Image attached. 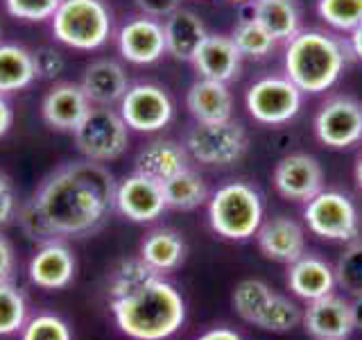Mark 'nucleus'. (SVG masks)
I'll return each instance as SVG.
<instances>
[{
    "label": "nucleus",
    "instance_id": "1",
    "mask_svg": "<svg viewBox=\"0 0 362 340\" xmlns=\"http://www.w3.org/2000/svg\"><path fill=\"white\" fill-rule=\"evenodd\" d=\"M116 181L98 162H73L43 179L32 200L57 236H88L98 232L113 209Z\"/></svg>",
    "mask_w": 362,
    "mask_h": 340
},
{
    "label": "nucleus",
    "instance_id": "2",
    "mask_svg": "<svg viewBox=\"0 0 362 340\" xmlns=\"http://www.w3.org/2000/svg\"><path fill=\"white\" fill-rule=\"evenodd\" d=\"M111 313L120 332L132 340H168L186 320L181 293L156 277L143 288L111 300Z\"/></svg>",
    "mask_w": 362,
    "mask_h": 340
},
{
    "label": "nucleus",
    "instance_id": "3",
    "mask_svg": "<svg viewBox=\"0 0 362 340\" xmlns=\"http://www.w3.org/2000/svg\"><path fill=\"white\" fill-rule=\"evenodd\" d=\"M286 77L301 94H324L346 66V45L322 30H299L286 45Z\"/></svg>",
    "mask_w": 362,
    "mask_h": 340
},
{
    "label": "nucleus",
    "instance_id": "4",
    "mask_svg": "<svg viewBox=\"0 0 362 340\" xmlns=\"http://www.w3.org/2000/svg\"><path fill=\"white\" fill-rule=\"evenodd\" d=\"M211 230L226 241H247L263 225V200L254 186L229 181L209 200Z\"/></svg>",
    "mask_w": 362,
    "mask_h": 340
},
{
    "label": "nucleus",
    "instance_id": "5",
    "mask_svg": "<svg viewBox=\"0 0 362 340\" xmlns=\"http://www.w3.org/2000/svg\"><path fill=\"white\" fill-rule=\"evenodd\" d=\"M50 21L54 39L73 50L102 48L113 30V16L105 0H62Z\"/></svg>",
    "mask_w": 362,
    "mask_h": 340
},
{
    "label": "nucleus",
    "instance_id": "6",
    "mask_svg": "<svg viewBox=\"0 0 362 340\" xmlns=\"http://www.w3.org/2000/svg\"><path fill=\"white\" fill-rule=\"evenodd\" d=\"M247 132L238 120L195 123L186 132L184 147L188 157L204 166H231L247 152Z\"/></svg>",
    "mask_w": 362,
    "mask_h": 340
},
{
    "label": "nucleus",
    "instance_id": "7",
    "mask_svg": "<svg viewBox=\"0 0 362 340\" xmlns=\"http://www.w3.org/2000/svg\"><path fill=\"white\" fill-rule=\"evenodd\" d=\"M77 150L82 152L88 162H113L118 159L129 143V128L122 120L118 111L109 107H95L86 113V118L79 123L73 132Z\"/></svg>",
    "mask_w": 362,
    "mask_h": 340
},
{
    "label": "nucleus",
    "instance_id": "8",
    "mask_svg": "<svg viewBox=\"0 0 362 340\" xmlns=\"http://www.w3.org/2000/svg\"><path fill=\"white\" fill-rule=\"evenodd\" d=\"M303 218L308 230L324 241H356L360 232V213L346 193L320 191L305 202Z\"/></svg>",
    "mask_w": 362,
    "mask_h": 340
},
{
    "label": "nucleus",
    "instance_id": "9",
    "mask_svg": "<svg viewBox=\"0 0 362 340\" xmlns=\"http://www.w3.org/2000/svg\"><path fill=\"white\" fill-rule=\"evenodd\" d=\"M245 105L260 125H283L292 120L303 105V94L286 75L260 77L247 89Z\"/></svg>",
    "mask_w": 362,
    "mask_h": 340
},
{
    "label": "nucleus",
    "instance_id": "10",
    "mask_svg": "<svg viewBox=\"0 0 362 340\" xmlns=\"http://www.w3.org/2000/svg\"><path fill=\"white\" fill-rule=\"evenodd\" d=\"M118 107L127 128L136 132H158L168 128L175 116V105L168 91L150 82L129 86Z\"/></svg>",
    "mask_w": 362,
    "mask_h": 340
},
{
    "label": "nucleus",
    "instance_id": "11",
    "mask_svg": "<svg viewBox=\"0 0 362 340\" xmlns=\"http://www.w3.org/2000/svg\"><path fill=\"white\" fill-rule=\"evenodd\" d=\"M315 136L326 147L344 150L362 141V105L356 98L335 96L315 116Z\"/></svg>",
    "mask_w": 362,
    "mask_h": 340
},
{
    "label": "nucleus",
    "instance_id": "12",
    "mask_svg": "<svg viewBox=\"0 0 362 340\" xmlns=\"http://www.w3.org/2000/svg\"><path fill=\"white\" fill-rule=\"evenodd\" d=\"M113 209L132 222H152L161 218V213L168 209L163 184L141 173L124 177L116 186Z\"/></svg>",
    "mask_w": 362,
    "mask_h": 340
},
{
    "label": "nucleus",
    "instance_id": "13",
    "mask_svg": "<svg viewBox=\"0 0 362 340\" xmlns=\"http://www.w3.org/2000/svg\"><path fill=\"white\" fill-rule=\"evenodd\" d=\"M274 186L286 200L308 202L324 188V170L313 154H288L274 168Z\"/></svg>",
    "mask_w": 362,
    "mask_h": 340
},
{
    "label": "nucleus",
    "instance_id": "14",
    "mask_svg": "<svg viewBox=\"0 0 362 340\" xmlns=\"http://www.w3.org/2000/svg\"><path fill=\"white\" fill-rule=\"evenodd\" d=\"M118 52L132 64L147 66L158 62L165 55L163 23L152 16H134L118 30Z\"/></svg>",
    "mask_w": 362,
    "mask_h": 340
},
{
    "label": "nucleus",
    "instance_id": "15",
    "mask_svg": "<svg viewBox=\"0 0 362 340\" xmlns=\"http://www.w3.org/2000/svg\"><path fill=\"white\" fill-rule=\"evenodd\" d=\"M303 327L315 340H346L356 329L351 304L333 293L313 300L303 313Z\"/></svg>",
    "mask_w": 362,
    "mask_h": 340
},
{
    "label": "nucleus",
    "instance_id": "16",
    "mask_svg": "<svg viewBox=\"0 0 362 340\" xmlns=\"http://www.w3.org/2000/svg\"><path fill=\"white\" fill-rule=\"evenodd\" d=\"M75 270L77 264L71 247L57 238V241L43 243L39 252L32 256L28 275L34 286L43 290H62L73 281Z\"/></svg>",
    "mask_w": 362,
    "mask_h": 340
},
{
    "label": "nucleus",
    "instance_id": "17",
    "mask_svg": "<svg viewBox=\"0 0 362 340\" xmlns=\"http://www.w3.org/2000/svg\"><path fill=\"white\" fill-rule=\"evenodd\" d=\"M90 111V100L79 84H54L41 102V116L59 132H75Z\"/></svg>",
    "mask_w": 362,
    "mask_h": 340
},
{
    "label": "nucleus",
    "instance_id": "18",
    "mask_svg": "<svg viewBox=\"0 0 362 340\" xmlns=\"http://www.w3.org/2000/svg\"><path fill=\"white\" fill-rule=\"evenodd\" d=\"M256 241L260 252L272 261H279V264L290 266L305 254V236L301 225L292 218H286V215H276V218L260 225Z\"/></svg>",
    "mask_w": 362,
    "mask_h": 340
},
{
    "label": "nucleus",
    "instance_id": "19",
    "mask_svg": "<svg viewBox=\"0 0 362 340\" xmlns=\"http://www.w3.org/2000/svg\"><path fill=\"white\" fill-rule=\"evenodd\" d=\"M243 55L238 52L235 43L226 34H211L204 39L199 50L192 57V66L199 73V77L215 79V82L229 84L240 71Z\"/></svg>",
    "mask_w": 362,
    "mask_h": 340
},
{
    "label": "nucleus",
    "instance_id": "20",
    "mask_svg": "<svg viewBox=\"0 0 362 340\" xmlns=\"http://www.w3.org/2000/svg\"><path fill=\"white\" fill-rule=\"evenodd\" d=\"M79 86H82L86 98L90 100V105L111 107V105H116V102H120L122 96L127 94L129 79L118 62L98 60L90 66H86Z\"/></svg>",
    "mask_w": 362,
    "mask_h": 340
},
{
    "label": "nucleus",
    "instance_id": "21",
    "mask_svg": "<svg viewBox=\"0 0 362 340\" xmlns=\"http://www.w3.org/2000/svg\"><path fill=\"white\" fill-rule=\"evenodd\" d=\"M163 34H165L168 55H173L179 62H192V57L199 50V45L209 37V30L195 11L179 7L165 18Z\"/></svg>",
    "mask_w": 362,
    "mask_h": 340
},
{
    "label": "nucleus",
    "instance_id": "22",
    "mask_svg": "<svg viewBox=\"0 0 362 340\" xmlns=\"http://www.w3.org/2000/svg\"><path fill=\"white\" fill-rule=\"evenodd\" d=\"M186 107L190 111V116L197 123L229 120L233 113V96L229 91V84L199 77L197 82L190 84L188 89Z\"/></svg>",
    "mask_w": 362,
    "mask_h": 340
},
{
    "label": "nucleus",
    "instance_id": "23",
    "mask_svg": "<svg viewBox=\"0 0 362 340\" xmlns=\"http://www.w3.org/2000/svg\"><path fill=\"white\" fill-rule=\"evenodd\" d=\"M288 286L297 298L313 302L324 295H331L335 283V270L326 264L324 259L303 254L294 264H290L288 270Z\"/></svg>",
    "mask_w": 362,
    "mask_h": 340
},
{
    "label": "nucleus",
    "instance_id": "24",
    "mask_svg": "<svg viewBox=\"0 0 362 340\" xmlns=\"http://www.w3.org/2000/svg\"><path fill=\"white\" fill-rule=\"evenodd\" d=\"M188 168V152L181 143L156 139L147 143L136 157V173L156 179L158 184L173 179Z\"/></svg>",
    "mask_w": 362,
    "mask_h": 340
},
{
    "label": "nucleus",
    "instance_id": "25",
    "mask_svg": "<svg viewBox=\"0 0 362 340\" xmlns=\"http://www.w3.org/2000/svg\"><path fill=\"white\" fill-rule=\"evenodd\" d=\"M252 18H256L276 43H288L301 30V14L294 0H252Z\"/></svg>",
    "mask_w": 362,
    "mask_h": 340
},
{
    "label": "nucleus",
    "instance_id": "26",
    "mask_svg": "<svg viewBox=\"0 0 362 340\" xmlns=\"http://www.w3.org/2000/svg\"><path fill=\"white\" fill-rule=\"evenodd\" d=\"M186 256V243L173 230H154L145 236L141 245V259L156 272H170L181 266Z\"/></svg>",
    "mask_w": 362,
    "mask_h": 340
},
{
    "label": "nucleus",
    "instance_id": "27",
    "mask_svg": "<svg viewBox=\"0 0 362 340\" xmlns=\"http://www.w3.org/2000/svg\"><path fill=\"white\" fill-rule=\"evenodd\" d=\"M34 75L32 52L16 43H0V94H16L28 89Z\"/></svg>",
    "mask_w": 362,
    "mask_h": 340
},
{
    "label": "nucleus",
    "instance_id": "28",
    "mask_svg": "<svg viewBox=\"0 0 362 340\" xmlns=\"http://www.w3.org/2000/svg\"><path fill=\"white\" fill-rule=\"evenodd\" d=\"M163 196H165V204L170 209L177 211H192L202 207L209 198V191L204 179L195 173V170H181L179 175H175L173 179L163 181Z\"/></svg>",
    "mask_w": 362,
    "mask_h": 340
},
{
    "label": "nucleus",
    "instance_id": "29",
    "mask_svg": "<svg viewBox=\"0 0 362 340\" xmlns=\"http://www.w3.org/2000/svg\"><path fill=\"white\" fill-rule=\"evenodd\" d=\"M156 277H163L161 272H156L152 266H147L145 261L139 259H127L111 272V279H109V298L111 300H118L129 295L134 290L143 288L145 283H150Z\"/></svg>",
    "mask_w": 362,
    "mask_h": 340
},
{
    "label": "nucleus",
    "instance_id": "30",
    "mask_svg": "<svg viewBox=\"0 0 362 340\" xmlns=\"http://www.w3.org/2000/svg\"><path fill=\"white\" fill-rule=\"evenodd\" d=\"M231 41L235 43L238 52L249 60H265V57L276 48L274 37L260 26L256 18H243L231 32Z\"/></svg>",
    "mask_w": 362,
    "mask_h": 340
},
{
    "label": "nucleus",
    "instance_id": "31",
    "mask_svg": "<svg viewBox=\"0 0 362 340\" xmlns=\"http://www.w3.org/2000/svg\"><path fill=\"white\" fill-rule=\"evenodd\" d=\"M272 288L260 279H245L233 290V309L243 317L245 322L256 324L260 313L265 311V306L272 300Z\"/></svg>",
    "mask_w": 362,
    "mask_h": 340
},
{
    "label": "nucleus",
    "instance_id": "32",
    "mask_svg": "<svg viewBox=\"0 0 362 340\" xmlns=\"http://www.w3.org/2000/svg\"><path fill=\"white\" fill-rule=\"evenodd\" d=\"M28 322V300L11 281H0V336L21 332Z\"/></svg>",
    "mask_w": 362,
    "mask_h": 340
},
{
    "label": "nucleus",
    "instance_id": "33",
    "mask_svg": "<svg viewBox=\"0 0 362 340\" xmlns=\"http://www.w3.org/2000/svg\"><path fill=\"white\" fill-rule=\"evenodd\" d=\"M301 320H303V313L299 306L290 302L288 298H283V295L274 293L269 304L265 306V311L260 313L256 327L272 334H286V332H292Z\"/></svg>",
    "mask_w": 362,
    "mask_h": 340
},
{
    "label": "nucleus",
    "instance_id": "34",
    "mask_svg": "<svg viewBox=\"0 0 362 340\" xmlns=\"http://www.w3.org/2000/svg\"><path fill=\"white\" fill-rule=\"evenodd\" d=\"M320 18L339 32H351L362 23V0H317Z\"/></svg>",
    "mask_w": 362,
    "mask_h": 340
},
{
    "label": "nucleus",
    "instance_id": "35",
    "mask_svg": "<svg viewBox=\"0 0 362 340\" xmlns=\"http://www.w3.org/2000/svg\"><path fill=\"white\" fill-rule=\"evenodd\" d=\"M335 283L351 298L362 295V241H354L335 266Z\"/></svg>",
    "mask_w": 362,
    "mask_h": 340
},
{
    "label": "nucleus",
    "instance_id": "36",
    "mask_svg": "<svg viewBox=\"0 0 362 340\" xmlns=\"http://www.w3.org/2000/svg\"><path fill=\"white\" fill-rule=\"evenodd\" d=\"M21 340H73V334L59 315L39 313L21 329Z\"/></svg>",
    "mask_w": 362,
    "mask_h": 340
},
{
    "label": "nucleus",
    "instance_id": "37",
    "mask_svg": "<svg viewBox=\"0 0 362 340\" xmlns=\"http://www.w3.org/2000/svg\"><path fill=\"white\" fill-rule=\"evenodd\" d=\"M18 225L23 234H25L30 241H37V243H50V241H57L54 230L50 227L48 218L43 215V211L37 207V202L34 200H28L23 207L18 209Z\"/></svg>",
    "mask_w": 362,
    "mask_h": 340
},
{
    "label": "nucleus",
    "instance_id": "38",
    "mask_svg": "<svg viewBox=\"0 0 362 340\" xmlns=\"http://www.w3.org/2000/svg\"><path fill=\"white\" fill-rule=\"evenodd\" d=\"M59 5L62 0H5L7 14L28 23H41L52 18Z\"/></svg>",
    "mask_w": 362,
    "mask_h": 340
},
{
    "label": "nucleus",
    "instance_id": "39",
    "mask_svg": "<svg viewBox=\"0 0 362 340\" xmlns=\"http://www.w3.org/2000/svg\"><path fill=\"white\" fill-rule=\"evenodd\" d=\"M32 64H34V75L37 79H57L66 68V60L64 55L50 48V45H43V48H37L32 52Z\"/></svg>",
    "mask_w": 362,
    "mask_h": 340
},
{
    "label": "nucleus",
    "instance_id": "40",
    "mask_svg": "<svg viewBox=\"0 0 362 340\" xmlns=\"http://www.w3.org/2000/svg\"><path fill=\"white\" fill-rule=\"evenodd\" d=\"M14 215H16L14 184H11V179L5 173H0V230H3L5 225H9Z\"/></svg>",
    "mask_w": 362,
    "mask_h": 340
},
{
    "label": "nucleus",
    "instance_id": "41",
    "mask_svg": "<svg viewBox=\"0 0 362 340\" xmlns=\"http://www.w3.org/2000/svg\"><path fill=\"white\" fill-rule=\"evenodd\" d=\"M136 5L145 16L152 18H168L173 11L179 9L181 0H136Z\"/></svg>",
    "mask_w": 362,
    "mask_h": 340
},
{
    "label": "nucleus",
    "instance_id": "42",
    "mask_svg": "<svg viewBox=\"0 0 362 340\" xmlns=\"http://www.w3.org/2000/svg\"><path fill=\"white\" fill-rule=\"evenodd\" d=\"M14 268H16L14 247H11V243L0 234V281H11V277H14Z\"/></svg>",
    "mask_w": 362,
    "mask_h": 340
},
{
    "label": "nucleus",
    "instance_id": "43",
    "mask_svg": "<svg viewBox=\"0 0 362 340\" xmlns=\"http://www.w3.org/2000/svg\"><path fill=\"white\" fill-rule=\"evenodd\" d=\"M11 123H14V109H11L7 98L0 94V139H3V136L9 132Z\"/></svg>",
    "mask_w": 362,
    "mask_h": 340
},
{
    "label": "nucleus",
    "instance_id": "44",
    "mask_svg": "<svg viewBox=\"0 0 362 340\" xmlns=\"http://www.w3.org/2000/svg\"><path fill=\"white\" fill-rule=\"evenodd\" d=\"M197 340H243V338L238 336L233 329L215 327V329H209V332H204Z\"/></svg>",
    "mask_w": 362,
    "mask_h": 340
},
{
    "label": "nucleus",
    "instance_id": "45",
    "mask_svg": "<svg viewBox=\"0 0 362 340\" xmlns=\"http://www.w3.org/2000/svg\"><path fill=\"white\" fill-rule=\"evenodd\" d=\"M349 48H351V52H354V55L358 57V60H362V23H360V26H356L354 30H351Z\"/></svg>",
    "mask_w": 362,
    "mask_h": 340
},
{
    "label": "nucleus",
    "instance_id": "46",
    "mask_svg": "<svg viewBox=\"0 0 362 340\" xmlns=\"http://www.w3.org/2000/svg\"><path fill=\"white\" fill-rule=\"evenodd\" d=\"M351 313H354V327L362 332V295L354 300L351 304Z\"/></svg>",
    "mask_w": 362,
    "mask_h": 340
},
{
    "label": "nucleus",
    "instance_id": "47",
    "mask_svg": "<svg viewBox=\"0 0 362 340\" xmlns=\"http://www.w3.org/2000/svg\"><path fill=\"white\" fill-rule=\"evenodd\" d=\"M356 181H358V186L362 191V157L358 159V164H356Z\"/></svg>",
    "mask_w": 362,
    "mask_h": 340
},
{
    "label": "nucleus",
    "instance_id": "48",
    "mask_svg": "<svg viewBox=\"0 0 362 340\" xmlns=\"http://www.w3.org/2000/svg\"><path fill=\"white\" fill-rule=\"evenodd\" d=\"M231 3H252V0H231Z\"/></svg>",
    "mask_w": 362,
    "mask_h": 340
},
{
    "label": "nucleus",
    "instance_id": "49",
    "mask_svg": "<svg viewBox=\"0 0 362 340\" xmlns=\"http://www.w3.org/2000/svg\"><path fill=\"white\" fill-rule=\"evenodd\" d=\"M0 43H3V26H0Z\"/></svg>",
    "mask_w": 362,
    "mask_h": 340
}]
</instances>
